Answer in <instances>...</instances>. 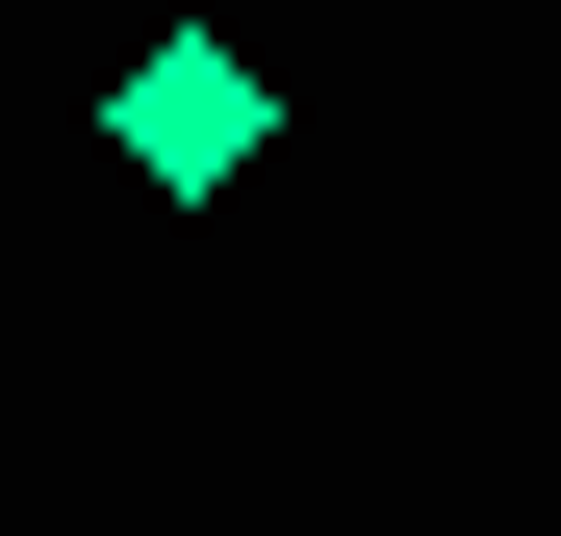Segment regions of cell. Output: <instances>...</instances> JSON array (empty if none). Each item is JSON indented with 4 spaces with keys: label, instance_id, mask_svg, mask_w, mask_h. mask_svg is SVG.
Wrapping results in <instances>:
<instances>
[{
    "label": "cell",
    "instance_id": "cell-1",
    "mask_svg": "<svg viewBox=\"0 0 561 536\" xmlns=\"http://www.w3.org/2000/svg\"><path fill=\"white\" fill-rule=\"evenodd\" d=\"M103 153H128V179H153V205H230V179H255V153H280V77H255V52H230V26H153V52H128V77H103Z\"/></svg>",
    "mask_w": 561,
    "mask_h": 536
}]
</instances>
